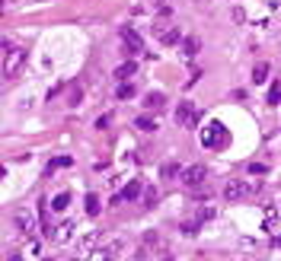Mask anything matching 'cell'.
I'll return each instance as SVG.
<instances>
[{
	"label": "cell",
	"instance_id": "cell-11",
	"mask_svg": "<svg viewBox=\"0 0 281 261\" xmlns=\"http://www.w3.org/2000/svg\"><path fill=\"white\" fill-rule=\"evenodd\" d=\"M140 191H144V185H140V178H131L125 188H121V194H125V201H134V198H140Z\"/></svg>",
	"mask_w": 281,
	"mask_h": 261
},
{
	"label": "cell",
	"instance_id": "cell-29",
	"mask_svg": "<svg viewBox=\"0 0 281 261\" xmlns=\"http://www.w3.org/2000/svg\"><path fill=\"white\" fill-rule=\"evenodd\" d=\"M278 96H281V83L271 86V92H268V106H275V99H278Z\"/></svg>",
	"mask_w": 281,
	"mask_h": 261
},
{
	"label": "cell",
	"instance_id": "cell-10",
	"mask_svg": "<svg viewBox=\"0 0 281 261\" xmlns=\"http://www.w3.org/2000/svg\"><path fill=\"white\" fill-rule=\"evenodd\" d=\"M70 201H74V198H70V191H61V194L51 198V210H55V214H64L67 207H70Z\"/></svg>",
	"mask_w": 281,
	"mask_h": 261
},
{
	"label": "cell",
	"instance_id": "cell-17",
	"mask_svg": "<svg viewBox=\"0 0 281 261\" xmlns=\"http://www.w3.org/2000/svg\"><path fill=\"white\" fill-rule=\"evenodd\" d=\"M252 80H256V83H265L268 80V64H265V60H259V64L252 67Z\"/></svg>",
	"mask_w": 281,
	"mask_h": 261
},
{
	"label": "cell",
	"instance_id": "cell-32",
	"mask_svg": "<svg viewBox=\"0 0 281 261\" xmlns=\"http://www.w3.org/2000/svg\"><path fill=\"white\" fill-rule=\"evenodd\" d=\"M39 261H55V258H39Z\"/></svg>",
	"mask_w": 281,
	"mask_h": 261
},
{
	"label": "cell",
	"instance_id": "cell-18",
	"mask_svg": "<svg viewBox=\"0 0 281 261\" xmlns=\"http://www.w3.org/2000/svg\"><path fill=\"white\" fill-rule=\"evenodd\" d=\"M134 128H137V130H144V134H151V130H157V121H154V118H147V115H140V118L134 121Z\"/></svg>",
	"mask_w": 281,
	"mask_h": 261
},
{
	"label": "cell",
	"instance_id": "cell-25",
	"mask_svg": "<svg viewBox=\"0 0 281 261\" xmlns=\"http://www.w3.org/2000/svg\"><path fill=\"white\" fill-rule=\"evenodd\" d=\"M131 96H134V86H131V83L118 86V99H131Z\"/></svg>",
	"mask_w": 281,
	"mask_h": 261
},
{
	"label": "cell",
	"instance_id": "cell-16",
	"mask_svg": "<svg viewBox=\"0 0 281 261\" xmlns=\"http://www.w3.org/2000/svg\"><path fill=\"white\" fill-rule=\"evenodd\" d=\"M214 216H217V207H214V204H205V207H198L195 220H198V223H208V220H214Z\"/></svg>",
	"mask_w": 281,
	"mask_h": 261
},
{
	"label": "cell",
	"instance_id": "cell-9",
	"mask_svg": "<svg viewBox=\"0 0 281 261\" xmlns=\"http://www.w3.org/2000/svg\"><path fill=\"white\" fill-rule=\"evenodd\" d=\"M96 246H99V230H90L80 236V255H86V252H93Z\"/></svg>",
	"mask_w": 281,
	"mask_h": 261
},
{
	"label": "cell",
	"instance_id": "cell-4",
	"mask_svg": "<svg viewBox=\"0 0 281 261\" xmlns=\"http://www.w3.org/2000/svg\"><path fill=\"white\" fill-rule=\"evenodd\" d=\"M118 36H121V42H125V48H128V54H140L144 51V38L137 36L131 26H121L118 29Z\"/></svg>",
	"mask_w": 281,
	"mask_h": 261
},
{
	"label": "cell",
	"instance_id": "cell-26",
	"mask_svg": "<svg viewBox=\"0 0 281 261\" xmlns=\"http://www.w3.org/2000/svg\"><path fill=\"white\" fill-rule=\"evenodd\" d=\"M109 252H112V255L118 258V252H125V239L118 236V239H115V242H112V246H109Z\"/></svg>",
	"mask_w": 281,
	"mask_h": 261
},
{
	"label": "cell",
	"instance_id": "cell-31",
	"mask_svg": "<svg viewBox=\"0 0 281 261\" xmlns=\"http://www.w3.org/2000/svg\"><path fill=\"white\" fill-rule=\"evenodd\" d=\"M70 261H90V258H86V255H74V258H70Z\"/></svg>",
	"mask_w": 281,
	"mask_h": 261
},
{
	"label": "cell",
	"instance_id": "cell-7",
	"mask_svg": "<svg viewBox=\"0 0 281 261\" xmlns=\"http://www.w3.org/2000/svg\"><path fill=\"white\" fill-rule=\"evenodd\" d=\"M262 230H265V232H275L278 230V210L271 204L262 207Z\"/></svg>",
	"mask_w": 281,
	"mask_h": 261
},
{
	"label": "cell",
	"instance_id": "cell-8",
	"mask_svg": "<svg viewBox=\"0 0 281 261\" xmlns=\"http://www.w3.org/2000/svg\"><path fill=\"white\" fill-rule=\"evenodd\" d=\"M198 48H201V38L198 36H189V38H182V58L186 60H192L198 54Z\"/></svg>",
	"mask_w": 281,
	"mask_h": 261
},
{
	"label": "cell",
	"instance_id": "cell-5",
	"mask_svg": "<svg viewBox=\"0 0 281 261\" xmlns=\"http://www.w3.org/2000/svg\"><path fill=\"white\" fill-rule=\"evenodd\" d=\"M246 194H249V182H246V178H230L224 185V198H227V201H240V198H246Z\"/></svg>",
	"mask_w": 281,
	"mask_h": 261
},
{
	"label": "cell",
	"instance_id": "cell-20",
	"mask_svg": "<svg viewBox=\"0 0 281 261\" xmlns=\"http://www.w3.org/2000/svg\"><path fill=\"white\" fill-rule=\"evenodd\" d=\"M160 176H163V178H176V176H182V169L176 166V162H163V166H160Z\"/></svg>",
	"mask_w": 281,
	"mask_h": 261
},
{
	"label": "cell",
	"instance_id": "cell-28",
	"mask_svg": "<svg viewBox=\"0 0 281 261\" xmlns=\"http://www.w3.org/2000/svg\"><path fill=\"white\" fill-rule=\"evenodd\" d=\"M246 172H249V176H265V172H268V169H265V166H259V162H252V166H249V169H246Z\"/></svg>",
	"mask_w": 281,
	"mask_h": 261
},
{
	"label": "cell",
	"instance_id": "cell-33",
	"mask_svg": "<svg viewBox=\"0 0 281 261\" xmlns=\"http://www.w3.org/2000/svg\"><path fill=\"white\" fill-rule=\"evenodd\" d=\"M166 261H173V258H166Z\"/></svg>",
	"mask_w": 281,
	"mask_h": 261
},
{
	"label": "cell",
	"instance_id": "cell-23",
	"mask_svg": "<svg viewBox=\"0 0 281 261\" xmlns=\"http://www.w3.org/2000/svg\"><path fill=\"white\" fill-rule=\"evenodd\" d=\"M198 220H186V223H182V232H186V236H195V232H198Z\"/></svg>",
	"mask_w": 281,
	"mask_h": 261
},
{
	"label": "cell",
	"instance_id": "cell-27",
	"mask_svg": "<svg viewBox=\"0 0 281 261\" xmlns=\"http://www.w3.org/2000/svg\"><path fill=\"white\" fill-rule=\"evenodd\" d=\"M70 162H74V160H70V156H58V160H55V162H51V169H61V166H70Z\"/></svg>",
	"mask_w": 281,
	"mask_h": 261
},
{
	"label": "cell",
	"instance_id": "cell-19",
	"mask_svg": "<svg viewBox=\"0 0 281 261\" xmlns=\"http://www.w3.org/2000/svg\"><path fill=\"white\" fill-rule=\"evenodd\" d=\"M86 258H90V261H115V255H112L109 248H93Z\"/></svg>",
	"mask_w": 281,
	"mask_h": 261
},
{
	"label": "cell",
	"instance_id": "cell-2",
	"mask_svg": "<svg viewBox=\"0 0 281 261\" xmlns=\"http://www.w3.org/2000/svg\"><path fill=\"white\" fill-rule=\"evenodd\" d=\"M205 178H208V166H205V162H195V166L182 169V182H186L189 188H198V185H205Z\"/></svg>",
	"mask_w": 281,
	"mask_h": 261
},
{
	"label": "cell",
	"instance_id": "cell-13",
	"mask_svg": "<svg viewBox=\"0 0 281 261\" xmlns=\"http://www.w3.org/2000/svg\"><path fill=\"white\" fill-rule=\"evenodd\" d=\"M42 248H45V246H42V239H35V236H29V242H26V255L39 261V258H42Z\"/></svg>",
	"mask_w": 281,
	"mask_h": 261
},
{
	"label": "cell",
	"instance_id": "cell-3",
	"mask_svg": "<svg viewBox=\"0 0 281 261\" xmlns=\"http://www.w3.org/2000/svg\"><path fill=\"white\" fill-rule=\"evenodd\" d=\"M74 230H77V223L74 220H64V223H58V226H51L48 230V236L58 242V246H67L70 239H74Z\"/></svg>",
	"mask_w": 281,
	"mask_h": 261
},
{
	"label": "cell",
	"instance_id": "cell-15",
	"mask_svg": "<svg viewBox=\"0 0 281 261\" xmlns=\"http://www.w3.org/2000/svg\"><path fill=\"white\" fill-rule=\"evenodd\" d=\"M134 74H137V64H134V60H128V64L115 67V80H128V76H134Z\"/></svg>",
	"mask_w": 281,
	"mask_h": 261
},
{
	"label": "cell",
	"instance_id": "cell-12",
	"mask_svg": "<svg viewBox=\"0 0 281 261\" xmlns=\"http://www.w3.org/2000/svg\"><path fill=\"white\" fill-rule=\"evenodd\" d=\"M83 210H86V216H96V214H99V210H102V204H99V198H96V194H93V191H90V194H86V198H83Z\"/></svg>",
	"mask_w": 281,
	"mask_h": 261
},
{
	"label": "cell",
	"instance_id": "cell-21",
	"mask_svg": "<svg viewBox=\"0 0 281 261\" xmlns=\"http://www.w3.org/2000/svg\"><path fill=\"white\" fill-rule=\"evenodd\" d=\"M160 42H163V45H176V42H179V29H166V32H160Z\"/></svg>",
	"mask_w": 281,
	"mask_h": 261
},
{
	"label": "cell",
	"instance_id": "cell-1",
	"mask_svg": "<svg viewBox=\"0 0 281 261\" xmlns=\"http://www.w3.org/2000/svg\"><path fill=\"white\" fill-rule=\"evenodd\" d=\"M13 226L29 239V236H35V230H39V220H35V214L29 210V207H16L13 210Z\"/></svg>",
	"mask_w": 281,
	"mask_h": 261
},
{
	"label": "cell",
	"instance_id": "cell-24",
	"mask_svg": "<svg viewBox=\"0 0 281 261\" xmlns=\"http://www.w3.org/2000/svg\"><path fill=\"white\" fill-rule=\"evenodd\" d=\"M144 201H147L144 207H157V191L154 188H144Z\"/></svg>",
	"mask_w": 281,
	"mask_h": 261
},
{
	"label": "cell",
	"instance_id": "cell-30",
	"mask_svg": "<svg viewBox=\"0 0 281 261\" xmlns=\"http://www.w3.org/2000/svg\"><path fill=\"white\" fill-rule=\"evenodd\" d=\"M7 261H23V255H20V252H10V255H7Z\"/></svg>",
	"mask_w": 281,
	"mask_h": 261
},
{
	"label": "cell",
	"instance_id": "cell-14",
	"mask_svg": "<svg viewBox=\"0 0 281 261\" xmlns=\"http://www.w3.org/2000/svg\"><path fill=\"white\" fill-rule=\"evenodd\" d=\"M20 64H23V51H16V48L10 51V48H7V74H13Z\"/></svg>",
	"mask_w": 281,
	"mask_h": 261
},
{
	"label": "cell",
	"instance_id": "cell-22",
	"mask_svg": "<svg viewBox=\"0 0 281 261\" xmlns=\"http://www.w3.org/2000/svg\"><path fill=\"white\" fill-rule=\"evenodd\" d=\"M144 106H147V108H160V106H163V96H160V92H151Z\"/></svg>",
	"mask_w": 281,
	"mask_h": 261
},
{
	"label": "cell",
	"instance_id": "cell-6",
	"mask_svg": "<svg viewBox=\"0 0 281 261\" xmlns=\"http://www.w3.org/2000/svg\"><path fill=\"white\" fill-rule=\"evenodd\" d=\"M176 121H179V128H192L195 124V106L192 102H179L176 106Z\"/></svg>",
	"mask_w": 281,
	"mask_h": 261
}]
</instances>
